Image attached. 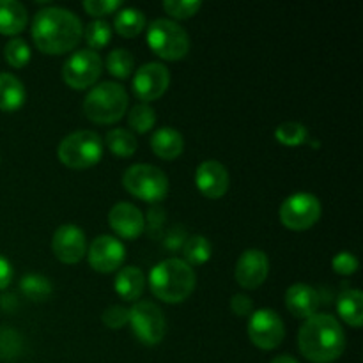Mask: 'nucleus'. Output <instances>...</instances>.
Segmentation results:
<instances>
[{
    "label": "nucleus",
    "mask_w": 363,
    "mask_h": 363,
    "mask_svg": "<svg viewBox=\"0 0 363 363\" xmlns=\"http://www.w3.org/2000/svg\"><path fill=\"white\" fill-rule=\"evenodd\" d=\"M84 35L82 21L73 11L50 6L32 20V39L38 50L48 55H62L77 48Z\"/></svg>",
    "instance_id": "obj_1"
},
{
    "label": "nucleus",
    "mask_w": 363,
    "mask_h": 363,
    "mask_svg": "<svg viewBox=\"0 0 363 363\" xmlns=\"http://www.w3.org/2000/svg\"><path fill=\"white\" fill-rule=\"evenodd\" d=\"M298 346L312 363H332L346 350V333L333 315L314 314L300 328Z\"/></svg>",
    "instance_id": "obj_2"
},
{
    "label": "nucleus",
    "mask_w": 363,
    "mask_h": 363,
    "mask_svg": "<svg viewBox=\"0 0 363 363\" xmlns=\"http://www.w3.org/2000/svg\"><path fill=\"white\" fill-rule=\"evenodd\" d=\"M197 286L194 268L183 259H165L149 273V287L158 300L165 303H183Z\"/></svg>",
    "instance_id": "obj_3"
},
{
    "label": "nucleus",
    "mask_w": 363,
    "mask_h": 363,
    "mask_svg": "<svg viewBox=\"0 0 363 363\" xmlns=\"http://www.w3.org/2000/svg\"><path fill=\"white\" fill-rule=\"evenodd\" d=\"M126 89L117 82H101L87 92L84 99V112L98 124H112L123 119L128 110Z\"/></svg>",
    "instance_id": "obj_4"
},
{
    "label": "nucleus",
    "mask_w": 363,
    "mask_h": 363,
    "mask_svg": "<svg viewBox=\"0 0 363 363\" xmlns=\"http://www.w3.org/2000/svg\"><path fill=\"white\" fill-rule=\"evenodd\" d=\"M103 140L98 133L80 130L69 133L60 140L57 155L62 165L73 170H85L94 167L103 158Z\"/></svg>",
    "instance_id": "obj_5"
},
{
    "label": "nucleus",
    "mask_w": 363,
    "mask_h": 363,
    "mask_svg": "<svg viewBox=\"0 0 363 363\" xmlns=\"http://www.w3.org/2000/svg\"><path fill=\"white\" fill-rule=\"evenodd\" d=\"M147 45L165 60H181L190 52V35L177 21L158 18L147 27Z\"/></svg>",
    "instance_id": "obj_6"
},
{
    "label": "nucleus",
    "mask_w": 363,
    "mask_h": 363,
    "mask_svg": "<svg viewBox=\"0 0 363 363\" xmlns=\"http://www.w3.org/2000/svg\"><path fill=\"white\" fill-rule=\"evenodd\" d=\"M123 186L133 197L156 204L169 194V177L158 167L149 163H135L124 172Z\"/></svg>",
    "instance_id": "obj_7"
},
{
    "label": "nucleus",
    "mask_w": 363,
    "mask_h": 363,
    "mask_svg": "<svg viewBox=\"0 0 363 363\" xmlns=\"http://www.w3.org/2000/svg\"><path fill=\"white\" fill-rule=\"evenodd\" d=\"M323 206L314 194L298 191L289 195L280 206V222L289 230H307L319 222Z\"/></svg>",
    "instance_id": "obj_8"
},
{
    "label": "nucleus",
    "mask_w": 363,
    "mask_h": 363,
    "mask_svg": "<svg viewBox=\"0 0 363 363\" xmlns=\"http://www.w3.org/2000/svg\"><path fill=\"white\" fill-rule=\"evenodd\" d=\"M103 60L98 52L91 48L71 53L62 66V80L74 91H84L94 85L101 77Z\"/></svg>",
    "instance_id": "obj_9"
},
{
    "label": "nucleus",
    "mask_w": 363,
    "mask_h": 363,
    "mask_svg": "<svg viewBox=\"0 0 363 363\" xmlns=\"http://www.w3.org/2000/svg\"><path fill=\"white\" fill-rule=\"evenodd\" d=\"M130 326L135 337L145 346H158L167 332L162 308L152 301H137L130 308Z\"/></svg>",
    "instance_id": "obj_10"
},
{
    "label": "nucleus",
    "mask_w": 363,
    "mask_h": 363,
    "mask_svg": "<svg viewBox=\"0 0 363 363\" xmlns=\"http://www.w3.org/2000/svg\"><path fill=\"white\" fill-rule=\"evenodd\" d=\"M247 332L254 346H257L259 350L272 351L282 344L286 337V326L275 311L259 308L250 314Z\"/></svg>",
    "instance_id": "obj_11"
},
{
    "label": "nucleus",
    "mask_w": 363,
    "mask_h": 363,
    "mask_svg": "<svg viewBox=\"0 0 363 363\" xmlns=\"http://www.w3.org/2000/svg\"><path fill=\"white\" fill-rule=\"evenodd\" d=\"M170 85V73L167 66L160 62H147L135 71L133 92L142 103L160 99Z\"/></svg>",
    "instance_id": "obj_12"
},
{
    "label": "nucleus",
    "mask_w": 363,
    "mask_h": 363,
    "mask_svg": "<svg viewBox=\"0 0 363 363\" xmlns=\"http://www.w3.org/2000/svg\"><path fill=\"white\" fill-rule=\"evenodd\" d=\"M52 250L55 257L64 264H77L87 254L85 233L78 225L64 223L53 233Z\"/></svg>",
    "instance_id": "obj_13"
},
{
    "label": "nucleus",
    "mask_w": 363,
    "mask_h": 363,
    "mask_svg": "<svg viewBox=\"0 0 363 363\" xmlns=\"http://www.w3.org/2000/svg\"><path fill=\"white\" fill-rule=\"evenodd\" d=\"M89 264L99 273H112L121 268L126 259V248L117 238L101 234L87 248Z\"/></svg>",
    "instance_id": "obj_14"
},
{
    "label": "nucleus",
    "mask_w": 363,
    "mask_h": 363,
    "mask_svg": "<svg viewBox=\"0 0 363 363\" xmlns=\"http://www.w3.org/2000/svg\"><path fill=\"white\" fill-rule=\"evenodd\" d=\"M269 273V259L268 255L257 248L245 250L240 255L234 269L236 282L245 289H257L266 282Z\"/></svg>",
    "instance_id": "obj_15"
},
{
    "label": "nucleus",
    "mask_w": 363,
    "mask_h": 363,
    "mask_svg": "<svg viewBox=\"0 0 363 363\" xmlns=\"http://www.w3.org/2000/svg\"><path fill=\"white\" fill-rule=\"evenodd\" d=\"M230 177L225 165L215 160L202 162L195 170V184L199 191L208 199H220L229 190Z\"/></svg>",
    "instance_id": "obj_16"
},
{
    "label": "nucleus",
    "mask_w": 363,
    "mask_h": 363,
    "mask_svg": "<svg viewBox=\"0 0 363 363\" xmlns=\"http://www.w3.org/2000/svg\"><path fill=\"white\" fill-rule=\"evenodd\" d=\"M108 223L117 236L124 240H135L145 230V218L137 206L130 202H119L108 213Z\"/></svg>",
    "instance_id": "obj_17"
},
{
    "label": "nucleus",
    "mask_w": 363,
    "mask_h": 363,
    "mask_svg": "<svg viewBox=\"0 0 363 363\" xmlns=\"http://www.w3.org/2000/svg\"><path fill=\"white\" fill-rule=\"evenodd\" d=\"M319 303H321L319 293L314 287L307 286V284H294L286 293L287 311L298 319H308L318 314Z\"/></svg>",
    "instance_id": "obj_18"
},
{
    "label": "nucleus",
    "mask_w": 363,
    "mask_h": 363,
    "mask_svg": "<svg viewBox=\"0 0 363 363\" xmlns=\"http://www.w3.org/2000/svg\"><path fill=\"white\" fill-rule=\"evenodd\" d=\"M151 149L158 158L176 160L183 155L184 138L177 130L170 126H163L156 130L151 137Z\"/></svg>",
    "instance_id": "obj_19"
},
{
    "label": "nucleus",
    "mask_w": 363,
    "mask_h": 363,
    "mask_svg": "<svg viewBox=\"0 0 363 363\" xmlns=\"http://www.w3.org/2000/svg\"><path fill=\"white\" fill-rule=\"evenodd\" d=\"M28 14L23 4L16 0H0V34L16 35L27 27Z\"/></svg>",
    "instance_id": "obj_20"
},
{
    "label": "nucleus",
    "mask_w": 363,
    "mask_h": 363,
    "mask_svg": "<svg viewBox=\"0 0 363 363\" xmlns=\"http://www.w3.org/2000/svg\"><path fill=\"white\" fill-rule=\"evenodd\" d=\"M27 98L25 85L18 77L11 73H0V110L14 112L21 108Z\"/></svg>",
    "instance_id": "obj_21"
},
{
    "label": "nucleus",
    "mask_w": 363,
    "mask_h": 363,
    "mask_svg": "<svg viewBox=\"0 0 363 363\" xmlns=\"http://www.w3.org/2000/svg\"><path fill=\"white\" fill-rule=\"evenodd\" d=\"M145 289V277L135 266L123 268L116 277V293L126 301H137Z\"/></svg>",
    "instance_id": "obj_22"
},
{
    "label": "nucleus",
    "mask_w": 363,
    "mask_h": 363,
    "mask_svg": "<svg viewBox=\"0 0 363 363\" xmlns=\"http://www.w3.org/2000/svg\"><path fill=\"white\" fill-rule=\"evenodd\" d=\"M337 312L353 328L363 323V294L358 289H346L337 298Z\"/></svg>",
    "instance_id": "obj_23"
},
{
    "label": "nucleus",
    "mask_w": 363,
    "mask_h": 363,
    "mask_svg": "<svg viewBox=\"0 0 363 363\" xmlns=\"http://www.w3.org/2000/svg\"><path fill=\"white\" fill-rule=\"evenodd\" d=\"M145 25H147L145 14L137 7H121L116 14V20H113V27H116L117 34L128 39L140 34Z\"/></svg>",
    "instance_id": "obj_24"
},
{
    "label": "nucleus",
    "mask_w": 363,
    "mask_h": 363,
    "mask_svg": "<svg viewBox=\"0 0 363 363\" xmlns=\"http://www.w3.org/2000/svg\"><path fill=\"white\" fill-rule=\"evenodd\" d=\"M106 147L110 149L112 155H116L117 158H130L135 155L138 144L135 135L130 130H124V128H113L106 133Z\"/></svg>",
    "instance_id": "obj_25"
},
{
    "label": "nucleus",
    "mask_w": 363,
    "mask_h": 363,
    "mask_svg": "<svg viewBox=\"0 0 363 363\" xmlns=\"http://www.w3.org/2000/svg\"><path fill=\"white\" fill-rule=\"evenodd\" d=\"M213 248L211 243H209L208 238L204 236H190L183 245V255H184V262L186 264H194V266H201L206 264V262L211 259Z\"/></svg>",
    "instance_id": "obj_26"
},
{
    "label": "nucleus",
    "mask_w": 363,
    "mask_h": 363,
    "mask_svg": "<svg viewBox=\"0 0 363 363\" xmlns=\"http://www.w3.org/2000/svg\"><path fill=\"white\" fill-rule=\"evenodd\" d=\"M20 289L28 300L45 301L46 298L52 294V282H50L46 277L30 273V275H25L23 279H21Z\"/></svg>",
    "instance_id": "obj_27"
},
{
    "label": "nucleus",
    "mask_w": 363,
    "mask_h": 363,
    "mask_svg": "<svg viewBox=\"0 0 363 363\" xmlns=\"http://www.w3.org/2000/svg\"><path fill=\"white\" fill-rule=\"evenodd\" d=\"M128 124L133 131L144 135L151 131L156 124V112L147 103H138L128 113Z\"/></svg>",
    "instance_id": "obj_28"
},
{
    "label": "nucleus",
    "mask_w": 363,
    "mask_h": 363,
    "mask_svg": "<svg viewBox=\"0 0 363 363\" xmlns=\"http://www.w3.org/2000/svg\"><path fill=\"white\" fill-rule=\"evenodd\" d=\"M135 67V59L131 55V52L124 48H116L108 53L106 57V69L110 74H113L116 78H128L133 73Z\"/></svg>",
    "instance_id": "obj_29"
},
{
    "label": "nucleus",
    "mask_w": 363,
    "mask_h": 363,
    "mask_svg": "<svg viewBox=\"0 0 363 363\" xmlns=\"http://www.w3.org/2000/svg\"><path fill=\"white\" fill-rule=\"evenodd\" d=\"M275 138L287 147H298L308 140V131L301 123L289 121V123H282L280 126H277Z\"/></svg>",
    "instance_id": "obj_30"
},
{
    "label": "nucleus",
    "mask_w": 363,
    "mask_h": 363,
    "mask_svg": "<svg viewBox=\"0 0 363 363\" xmlns=\"http://www.w3.org/2000/svg\"><path fill=\"white\" fill-rule=\"evenodd\" d=\"M4 57H6V62L9 64V66L20 69V67L27 66L28 60H30V46H28L27 41H23V39L14 38L4 46Z\"/></svg>",
    "instance_id": "obj_31"
},
{
    "label": "nucleus",
    "mask_w": 363,
    "mask_h": 363,
    "mask_svg": "<svg viewBox=\"0 0 363 363\" xmlns=\"http://www.w3.org/2000/svg\"><path fill=\"white\" fill-rule=\"evenodd\" d=\"M84 35L87 45L91 46V50L94 48L96 52V50L108 45V41L112 39V28H110L108 21L94 20L87 25V28L84 30Z\"/></svg>",
    "instance_id": "obj_32"
},
{
    "label": "nucleus",
    "mask_w": 363,
    "mask_h": 363,
    "mask_svg": "<svg viewBox=\"0 0 363 363\" xmlns=\"http://www.w3.org/2000/svg\"><path fill=\"white\" fill-rule=\"evenodd\" d=\"M201 7V0H165V2H163V9H165L172 18H177V20L191 18L194 14L199 13Z\"/></svg>",
    "instance_id": "obj_33"
},
{
    "label": "nucleus",
    "mask_w": 363,
    "mask_h": 363,
    "mask_svg": "<svg viewBox=\"0 0 363 363\" xmlns=\"http://www.w3.org/2000/svg\"><path fill=\"white\" fill-rule=\"evenodd\" d=\"M121 7H123V2L119 0H85L84 2V9L98 20H103V16L106 14L117 13Z\"/></svg>",
    "instance_id": "obj_34"
},
{
    "label": "nucleus",
    "mask_w": 363,
    "mask_h": 363,
    "mask_svg": "<svg viewBox=\"0 0 363 363\" xmlns=\"http://www.w3.org/2000/svg\"><path fill=\"white\" fill-rule=\"evenodd\" d=\"M101 319L106 328L119 330L130 321V308H124L123 305H112V307H108L103 312Z\"/></svg>",
    "instance_id": "obj_35"
},
{
    "label": "nucleus",
    "mask_w": 363,
    "mask_h": 363,
    "mask_svg": "<svg viewBox=\"0 0 363 363\" xmlns=\"http://www.w3.org/2000/svg\"><path fill=\"white\" fill-rule=\"evenodd\" d=\"M332 268L337 275H342V277L354 275L358 269V259L354 257L351 252H340V254H337L335 257H333Z\"/></svg>",
    "instance_id": "obj_36"
},
{
    "label": "nucleus",
    "mask_w": 363,
    "mask_h": 363,
    "mask_svg": "<svg viewBox=\"0 0 363 363\" xmlns=\"http://www.w3.org/2000/svg\"><path fill=\"white\" fill-rule=\"evenodd\" d=\"M230 311L236 315H250L254 312V303H252L250 298H247L245 294H236L230 300Z\"/></svg>",
    "instance_id": "obj_37"
},
{
    "label": "nucleus",
    "mask_w": 363,
    "mask_h": 363,
    "mask_svg": "<svg viewBox=\"0 0 363 363\" xmlns=\"http://www.w3.org/2000/svg\"><path fill=\"white\" fill-rule=\"evenodd\" d=\"M13 280V266L4 255H0V291L6 289Z\"/></svg>",
    "instance_id": "obj_38"
},
{
    "label": "nucleus",
    "mask_w": 363,
    "mask_h": 363,
    "mask_svg": "<svg viewBox=\"0 0 363 363\" xmlns=\"http://www.w3.org/2000/svg\"><path fill=\"white\" fill-rule=\"evenodd\" d=\"M272 363H298L296 358L289 357V354H282V357H277Z\"/></svg>",
    "instance_id": "obj_39"
}]
</instances>
